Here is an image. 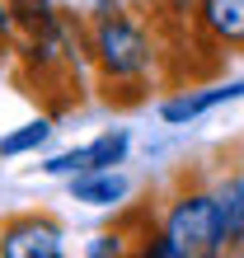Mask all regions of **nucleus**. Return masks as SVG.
<instances>
[{
	"label": "nucleus",
	"mask_w": 244,
	"mask_h": 258,
	"mask_svg": "<svg viewBox=\"0 0 244 258\" xmlns=\"http://www.w3.org/2000/svg\"><path fill=\"white\" fill-rule=\"evenodd\" d=\"M85 47H89V56H94V66H99L108 89L113 85H141L146 71H150V56H155L146 28L122 5H99L94 14H89Z\"/></svg>",
	"instance_id": "f257e3e1"
},
{
	"label": "nucleus",
	"mask_w": 244,
	"mask_h": 258,
	"mask_svg": "<svg viewBox=\"0 0 244 258\" xmlns=\"http://www.w3.org/2000/svg\"><path fill=\"white\" fill-rule=\"evenodd\" d=\"M164 235L183 249V258H202V253H221V207H216V188H207L202 178H193L188 188H178L164 207Z\"/></svg>",
	"instance_id": "f03ea898"
},
{
	"label": "nucleus",
	"mask_w": 244,
	"mask_h": 258,
	"mask_svg": "<svg viewBox=\"0 0 244 258\" xmlns=\"http://www.w3.org/2000/svg\"><path fill=\"white\" fill-rule=\"evenodd\" d=\"M5 258H61V225L52 216H10L0 225Z\"/></svg>",
	"instance_id": "7ed1b4c3"
},
{
	"label": "nucleus",
	"mask_w": 244,
	"mask_h": 258,
	"mask_svg": "<svg viewBox=\"0 0 244 258\" xmlns=\"http://www.w3.org/2000/svg\"><path fill=\"white\" fill-rule=\"evenodd\" d=\"M197 28L221 47H244V0H197Z\"/></svg>",
	"instance_id": "20e7f679"
},
{
	"label": "nucleus",
	"mask_w": 244,
	"mask_h": 258,
	"mask_svg": "<svg viewBox=\"0 0 244 258\" xmlns=\"http://www.w3.org/2000/svg\"><path fill=\"white\" fill-rule=\"evenodd\" d=\"M216 207H221V239L225 249H244V174H221L216 183Z\"/></svg>",
	"instance_id": "39448f33"
},
{
	"label": "nucleus",
	"mask_w": 244,
	"mask_h": 258,
	"mask_svg": "<svg viewBox=\"0 0 244 258\" xmlns=\"http://www.w3.org/2000/svg\"><path fill=\"white\" fill-rule=\"evenodd\" d=\"M230 99H244V80L239 85H216V89H202V94H183V99H169L164 103V122H188V117L216 108V103H230Z\"/></svg>",
	"instance_id": "423d86ee"
},
{
	"label": "nucleus",
	"mask_w": 244,
	"mask_h": 258,
	"mask_svg": "<svg viewBox=\"0 0 244 258\" xmlns=\"http://www.w3.org/2000/svg\"><path fill=\"white\" fill-rule=\"evenodd\" d=\"M127 197V178L113 174V169H89L75 178V202H89V207H113Z\"/></svg>",
	"instance_id": "0eeeda50"
},
{
	"label": "nucleus",
	"mask_w": 244,
	"mask_h": 258,
	"mask_svg": "<svg viewBox=\"0 0 244 258\" xmlns=\"http://www.w3.org/2000/svg\"><path fill=\"white\" fill-rule=\"evenodd\" d=\"M10 14H14V28L24 38H38L47 28H56V10L47 0H10Z\"/></svg>",
	"instance_id": "6e6552de"
},
{
	"label": "nucleus",
	"mask_w": 244,
	"mask_h": 258,
	"mask_svg": "<svg viewBox=\"0 0 244 258\" xmlns=\"http://www.w3.org/2000/svg\"><path fill=\"white\" fill-rule=\"evenodd\" d=\"M47 136H52V122H47V117H38V122H24L19 132L0 136V155H24V150H38Z\"/></svg>",
	"instance_id": "1a4fd4ad"
},
{
	"label": "nucleus",
	"mask_w": 244,
	"mask_h": 258,
	"mask_svg": "<svg viewBox=\"0 0 244 258\" xmlns=\"http://www.w3.org/2000/svg\"><path fill=\"white\" fill-rule=\"evenodd\" d=\"M127 155V132H103L94 146H89V169H113Z\"/></svg>",
	"instance_id": "9d476101"
},
{
	"label": "nucleus",
	"mask_w": 244,
	"mask_h": 258,
	"mask_svg": "<svg viewBox=\"0 0 244 258\" xmlns=\"http://www.w3.org/2000/svg\"><path fill=\"white\" fill-rule=\"evenodd\" d=\"M42 169H47L52 178H66V174H89V146H80V150H66V155L47 160Z\"/></svg>",
	"instance_id": "9b49d317"
},
{
	"label": "nucleus",
	"mask_w": 244,
	"mask_h": 258,
	"mask_svg": "<svg viewBox=\"0 0 244 258\" xmlns=\"http://www.w3.org/2000/svg\"><path fill=\"white\" fill-rule=\"evenodd\" d=\"M10 33H14V14H10V0H0V47L10 42Z\"/></svg>",
	"instance_id": "f8f14e48"
}]
</instances>
